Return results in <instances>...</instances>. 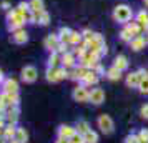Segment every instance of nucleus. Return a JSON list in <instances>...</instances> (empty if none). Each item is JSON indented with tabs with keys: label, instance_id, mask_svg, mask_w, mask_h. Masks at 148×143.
<instances>
[{
	"label": "nucleus",
	"instance_id": "393cba45",
	"mask_svg": "<svg viewBox=\"0 0 148 143\" xmlns=\"http://www.w3.org/2000/svg\"><path fill=\"white\" fill-rule=\"evenodd\" d=\"M18 143H27L28 142V133L25 128H17V133H15V138Z\"/></svg>",
	"mask_w": 148,
	"mask_h": 143
},
{
	"label": "nucleus",
	"instance_id": "ddd939ff",
	"mask_svg": "<svg viewBox=\"0 0 148 143\" xmlns=\"http://www.w3.org/2000/svg\"><path fill=\"white\" fill-rule=\"evenodd\" d=\"M0 100L5 103L7 107H10V105H18L20 96H18V92L17 93H7V92H3V93H0Z\"/></svg>",
	"mask_w": 148,
	"mask_h": 143
},
{
	"label": "nucleus",
	"instance_id": "412c9836",
	"mask_svg": "<svg viewBox=\"0 0 148 143\" xmlns=\"http://www.w3.org/2000/svg\"><path fill=\"white\" fill-rule=\"evenodd\" d=\"M60 63H62V55L58 52H52L50 57H48V60H47V67L53 68V67H58Z\"/></svg>",
	"mask_w": 148,
	"mask_h": 143
},
{
	"label": "nucleus",
	"instance_id": "bb28decb",
	"mask_svg": "<svg viewBox=\"0 0 148 143\" xmlns=\"http://www.w3.org/2000/svg\"><path fill=\"white\" fill-rule=\"evenodd\" d=\"M83 138H85V143H98V133L95 131V130H90L88 133H85L83 135Z\"/></svg>",
	"mask_w": 148,
	"mask_h": 143
},
{
	"label": "nucleus",
	"instance_id": "2eb2a0df",
	"mask_svg": "<svg viewBox=\"0 0 148 143\" xmlns=\"http://www.w3.org/2000/svg\"><path fill=\"white\" fill-rule=\"evenodd\" d=\"M121 77H123V72L118 70L116 67H113V65L107 68V72H105V78H108L110 82H118V80H121Z\"/></svg>",
	"mask_w": 148,
	"mask_h": 143
},
{
	"label": "nucleus",
	"instance_id": "1a4fd4ad",
	"mask_svg": "<svg viewBox=\"0 0 148 143\" xmlns=\"http://www.w3.org/2000/svg\"><path fill=\"white\" fill-rule=\"evenodd\" d=\"M62 67H65L67 70H70V68H73L78 65V57L73 53V52H67V53L62 55Z\"/></svg>",
	"mask_w": 148,
	"mask_h": 143
},
{
	"label": "nucleus",
	"instance_id": "a18cd8bd",
	"mask_svg": "<svg viewBox=\"0 0 148 143\" xmlns=\"http://www.w3.org/2000/svg\"><path fill=\"white\" fill-rule=\"evenodd\" d=\"M143 2H145V5H147V7H148V0H143Z\"/></svg>",
	"mask_w": 148,
	"mask_h": 143
},
{
	"label": "nucleus",
	"instance_id": "c756f323",
	"mask_svg": "<svg viewBox=\"0 0 148 143\" xmlns=\"http://www.w3.org/2000/svg\"><path fill=\"white\" fill-rule=\"evenodd\" d=\"M138 92H140L141 95H148V77H145L141 80L140 87H138Z\"/></svg>",
	"mask_w": 148,
	"mask_h": 143
},
{
	"label": "nucleus",
	"instance_id": "37998d69",
	"mask_svg": "<svg viewBox=\"0 0 148 143\" xmlns=\"http://www.w3.org/2000/svg\"><path fill=\"white\" fill-rule=\"evenodd\" d=\"M3 82V73H2V70H0V83Z\"/></svg>",
	"mask_w": 148,
	"mask_h": 143
},
{
	"label": "nucleus",
	"instance_id": "0eeeda50",
	"mask_svg": "<svg viewBox=\"0 0 148 143\" xmlns=\"http://www.w3.org/2000/svg\"><path fill=\"white\" fill-rule=\"evenodd\" d=\"M105 98H107V95H105V90L100 88V87H95V88L90 90V95H88V102L92 103V105H101V103L105 102Z\"/></svg>",
	"mask_w": 148,
	"mask_h": 143
},
{
	"label": "nucleus",
	"instance_id": "ea45409f",
	"mask_svg": "<svg viewBox=\"0 0 148 143\" xmlns=\"http://www.w3.org/2000/svg\"><path fill=\"white\" fill-rule=\"evenodd\" d=\"M141 35H143V38H145V42H147V45H148V30H145Z\"/></svg>",
	"mask_w": 148,
	"mask_h": 143
},
{
	"label": "nucleus",
	"instance_id": "a211bd4d",
	"mask_svg": "<svg viewBox=\"0 0 148 143\" xmlns=\"http://www.w3.org/2000/svg\"><path fill=\"white\" fill-rule=\"evenodd\" d=\"M128 65H130V62H128V58L125 57V55H116L113 60V67H116L118 70H121V72H125L128 68Z\"/></svg>",
	"mask_w": 148,
	"mask_h": 143
},
{
	"label": "nucleus",
	"instance_id": "423d86ee",
	"mask_svg": "<svg viewBox=\"0 0 148 143\" xmlns=\"http://www.w3.org/2000/svg\"><path fill=\"white\" fill-rule=\"evenodd\" d=\"M88 95H90V90H88V87L83 85V83L77 85V87L73 88V92H72V98H73L75 102H78V103L88 102Z\"/></svg>",
	"mask_w": 148,
	"mask_h": 143
},
{
	"label": "nucleus",
	"instance_id": "4be33fe9",
	"mask_svg": "<svg viewBox=\"0 0 148 143\" xmlns=\"http://www.w3.org/2000/svg\"><path fill=\"white\" fill-rule=\"evenodd\" d=\"M72 28L68 27H62L60 30H58V37H60V42L62 43H68L70 45V35H72Z\"/></svg>",
	"mask_w": 148,
	"mask_h": 143
},
{
	"label": "nucleus",
	"instance_id": "b1692460",
	"mask_svg": "<svg viewBox=\"0 0 148 143\" xmlns=\"http://www.w3.org/2000/svg\"><path fill=\"white\" fill-rule=\"evenodd\" d=\"M82 42H83V35H82V32L73 30L72 35H70V45H72V47H77V45H80Z\"/></svg>",
	"mask_w": 148,
	"mask_h": 143
},
{
	"label": "nucleus",
	"instance_id": "e433bc0d",
	"mask_svg": "<svg viewBox=\"0 0 148 143\" xmlns=\"http://www.w3.org/2000/svg\"><path fill=\"white\" fill-rule=\"evenodd\" d=\"M93 70H95V72H97V73H98L100 77H105V72H107L105 68L101 67V63H98V65H97V67L93 68Z\"/></svg>",
	"mask_w": 148,
	"mask_h": 143
},
{
	"label": "nucleus",
	"instance_id": "72a5a7b5",
	"mask_svg": "<svg viewBox=\"0 0 148 143\" xmlns=\"http://www.w3.org/2000/svg\"><path fill=\"white\" fill-rule=\"evenodd\" d=\"M82 35H83V40L88 42V40H92V38H93L95 32H92L90 28H85V30H82Z\"/></svg>",
	"mask_w": 148,
	"mask_h": 143
},
{
	"label": "nucleus",
	"instance_id": "5701e85b",
	"mask_svg": "<svg viewBox=\"0 0 148 143\" xmlns=\"http://www.w3.org/2000/svg\"><path fill=\"white\" fill-rule=\"evenodd\" d=\"M75 128H77V131H78V133L85 135V133H88V131L92 130V127H90V123L85 122V120H78V122H77V125H75Z\"/></svg>",
	"mask_w": 148,
	"mask_h": 143
},
{
	"label": "nucleus",
	"instance_id": "7ed1b4c3",
	"mask_svg": "<svg viewBox=\"0 0 148 143\" xmlns=\"http://www.w3.org/2000/svg\"><path fill=\"white\" fill-rule=\"evenodd\" d=\"M97 127L100 128V131L103 133V135H112L115 131V122L113 118L110 115H107V113H103V115H100L98 118H97Z\"/></svg>",
	"mask_w": 148,
	"mask_h": 143
},
{
	"label": "nucleus",
	"instance_id": "f3484780",
	"mask_svg": "<svg viewBox=\"0 0 148 143\" xmlns=\"http://www.w3.org/2000/svg\"><path fill=\"white\" fill-rule=\"evenodd\" d=\"M2 88H3V92H7V93H17L18 92V83L14 78H7V80H3Z\"/></svg>",
	"mask_w": 148,
	"mask_h": 143
},
{
	"label": "nucleus",
	"instance_id": "aec40b11",
	"mask_svg": "<svg viewBox=\"0 0 148 143\" xmlns=\"http://www.w3.org/2000/svg\"><path fill=\"white\" fill-rule=\"evenodd\" d=\"M135 20L141 25L143 32H145V30H148V12H147V10H140L138 14L135 15Z\"/></svg>",
	"mask_w": 148,
	"mask_h": 143
},
{
	"label": "nucleus",
	"instance_id": "2f4dec72",
	"mask_svg": "<svg viewBox=\"0 0 148 143\" xmlns=\"http://www.w3.org/2000/svg\"><path fill=\"white\" fill-rule=\"evenodd\" d=\"M38 23H40V25H43V27L50 23V15H48L45 10H43V12L40 14V20H38Z\"/></svg>",
	"mask_w": 148,
	"mask_h": 143
},
{
	"label": "nucleus",
	"instance_id": "4c0bfd02",
	"mask_svg": "<svg viewBox=\"0 0 148 143\" xmlns=\"http://www.w3.org/2000/svg\"><path fill=\"white\" fill-rule=\"evenodd\" d=\"M53 143H70V140L68 138H63V136H57V140Z\"/></svg>",
	"mask_w": 148,
	"mask_h": 143
},
{
	"label": "nucleus",
	"instance_id": "6ab92c4d",
	"mask_svg": "<svg viewBox=\"0 0 148 143\" xmlns=\"http://www.w3.org/2000/svg\"><path fill=\"white\" fill-rule=\"evenodd\" d=\"M125 28H127V30L133 35V37L143 34V28H141V25L136 20H132V22H128V23H125Z\"/></svg>",
	"mask_w": 148,
	"mask_h": 143
},
{
	"label": "nucleus",
	"instance_id": "f03ea898",
	"mask_svg": "<svg viewBox=\"0 0 148 143\" xmlns=\"http://www.w3.org/2000/svg\"><path fill=\"white\" fill-rule=\"evenodd\" d=\"M145 77H148V70L138 68V70H135V72H130V73L125 77V83H127L128 88H138L141 80H143Z\"/></svg>",
	"mask_w": 148,
	"mask_h": 143
},
{
	"label": "nucleus",
	"instance_id": "f704fd0d",
	"mask_svg": "<svg viewBox=\"0 0 148 143\" xmlns=\"http://www.w3.org/2000/svg\"><path fill=\"white\" fill-rule=\"evenodd\" d=\"M138 136H140L141 143H147L148 142V128H141L140 131H138Z\"/></svg>",
	"mask_w": 148,
	"mask_h": 143
},
{
	"label": "nucleus",
	"instance_id": "49530a36",
	"mask_svg": "<svg viewBox=\"0 0 148 143\" xmlns=\"http://www.w3.org/2000/svg\"><path fill=\"white\" fill-rule=\"evenodd\" d=\"M147 143H148V142H147Z\"/></svg>",
	"mask_w": 148,
	"mask_h": 143
},
{
	"label": "nucleus",
	"instance_id": "f257e3e1",
	"mask_svg": "<svg viewBox=\"0 0 148 143\" xmlns=\"http://www.w3.org/2000/svg\"><path fill=\"white\" fill-rule=\"evenodd\" d=\"M112 17H113V20L116 22V23L125 25L128 22H132V18H133V10H132V7L127 5V3H118V5L113 8Z\"/></svg>",
	"mask_w": 148,
	"mask_h": 143
},
{
	"label": "nucleus",
	"instance_id": "dca6fc26",
	"mask_svg": "<svg viewBox=\"0 0 148 143\" xmlns=\"http://www.w3.org/2000/svg\"><path fill=\"white\" fill-rule=\"evenodd\" d=\"M12 40H14L15 43H18V45L25 43V42L28 40V34H27V30H23V28H17V30H14Z\"/></svg>",
	"mask_w": 148,
	"mask_h": 143
},
{
	"label": "nucleus",
	"instance_id": "c85d7f7f",
	"mask_svg": "<svg viewBox=\"0 0 148 143\" xmlns=\"http://www.w3.org/2000/svg\"><path fill=\"white\" fill-rule=\"evenodd\" d=\"M30 10H34V12H43V0H32L30 2Z\"/></svg>",
	"mask_w": 148,
	"mask_h": 143
},
{
	"label": "nucleus",
	"instance_id": "a878e982",
	"mask_svg": "<svg viewBox=\"0 0 148 143\" xmlns=\"http://www.w3.org/2000/svg\"><path fill=\"white\" fill-rule=\"evenodd\" d=\"M15 133H17V127H15V125H7V127L3 128V136L7 138L8 142L15 138Z\"/></svg>",
	"mask_w": 148,
	"mask_h": 143
},
{
	"label": "nucleus",
	"instance_id": "20e7f679",
	"mask_svg": "<svg viewBox=\"0 0 148 143\" xmlns=\"http://www.w3.org/2000/svg\"><path fill=\"white\" fill-rule=\"evenodd\" d=\"M68 78V70L65 67H53V68H47V80L50 83H58L62 80Z\"/></svg>",
	"mask_w": 148,
	"mask_h": 143
},
{
	"label": "nucleus",
	"instance_id": "c9c22d12",
	"mask_svg": "<svg viewBox=\"0 0 148 143\" xmlns=\"http://www.w3.org/2000/svg\"><path fill=\"white\" fill-rule=\"evenodd\" d=\"M140 116L143 118V120H148V103L141 105V108H140Z\"/></svg>",
	"mask_w": 148,
	"mask_h": 143
},
{
	"label": "nucleus",
	"instance_id": "79ce46f5",
	"mask_svg": "<svg viewBox=\"0 0 148 143\" xmlns=\"http://www.w3.org/2000/svg\"><path fill=\"white\" fill-rule=\"evenodd\" d=\"M2 7H3V8H8V7H10V3H8V2H3V3H2Z\"/></svg>",
	"mask_w": 148,
	"mask_h": 143
},
{
	"label": "nucleus",
	"instance_id": "39448f33",
	"mask_svg": "<svg viewBox=\"0 0 148 143\" xmlns=\"http://www.w3.org/2000/svg\"><path fill=\"white\" fill-rule=\"evenodd\" d=\"M98 63H100V57H98L97 53H93V52H90V50H87V52L78 58V65L87 67L88 70H93Z\"/></svg>",
	"mask_w": 148,
	"mask_h": 143
},
{
	"label": "nucleus",
	"instance_id": "473e14b6",
	"mask_svg": "<svg viewBox=\"0 0 148 143\" xmlns=\"http://www.w3.org/2000/svg\"><path fill=\"white\" fill-rule=\"evenodd\" d=\"M70 143H85V138H83V135H82V133L75 131V135L70 138Z\"/></svg>",
	"mask_w": 148,
	"mask_h": 143
},
{
	"label": "nucleus",
	"instance_id": "4468645a",
	"mask_svg": "<svg viewBox=\"0 0 148 143\" xmlns=\"http://www.w3.org/2000/svg\"><path fill=\"white\" fill-rule=\"evenodd\" d=\"M75 131H77V128L72 127V125H60L58 130H57V136H63V138H68L70 140L75 135Z\"/></svg>",
	"mask_w": 148,
	"mask_h": 143
},
{
	"label": "nucleus",
	"instance_id": "cd10ccee",
	"mask_svg": "<svg viewBox=\"0 0 148 143\" xmlns=\"http://www.w3.org/2000/svg\"><path fill=\"white\" fill-rule=\"evenodd\" d=\"M118 37H120V40L123 42V43H130V40H132V38H133V35L130 34V32H128L127 28L123 27L120 30V34H118Z\"/></svg>",
	"mask_w": 148,
	"mask_h": 143
},
{
	"label": "nucleus",
	"instance_id": "9d476101",
	"mask_svg": "<svg viewBox=\"0 0 148 143\" xmlns=\"http://www.w3.org/2000/svg\"><path fill=\"white\" fill-rule=\"evenodd\" d=\"M43 45H45V48H47L48 52H55L57 47L60 45V37H58V34L47 35V38L43 40Z\"/></svg>",
	"mask_w": 148,
	"mask_h": 143
},
{
	"label": "nucleus",
	"instance_id": "58836bf2",
	"mask_svg": "<svg viewBox=\"0 0 148 143\" xmlns=\"http://www.w3.org/2000/svg\"><path fill=\"white\" fill-rule=\"evenodd\" d=\"M5 123H7V120H5V116H0V128H5V127H7Z\"/></svg>",
	"mask_w": 148,
	"mask_h": 143
},
{
	"label": "nucleus",
	"instance_id": "7c9ffc66",
	"mask_svg": "<svg viewBox=\"0 0 148 143\" xmlns=\"http://www.w3.org/2000/svg\"><path fill=\"white\" fill-rule=\"evenodd\" d=\"M123 143H141V142H140L138 133H130V135L125 136V142H123Z\"/></svg>",
	"mask_w": 148,
	"mask_h": 143
},
{
	"label": "nucleus",
	"instance_id": "a19ab883",
	"mask_svg": "<svg viewBox=\"0 0 148 143\" xmlns=\"http://www.w3.org/2000/svg\"><path fill=\"white\" fill-rule=\"evenodd\" d=\"M0 143H8V140L5 136H0Z\"/></svg>",
	"mask_w": 148,
	"mask_h": 143
},
{
	"label": "nucleus",
	"instance_id": "9b49d317",
	"mask_svg": "<svg viewBox=\"0 0 148 143\" xmlns=\"http://www.w3.org/2000/svg\"><path fill=\"white\" fill-rule=\"evenodd\" d=\"M130 50H133V52H140V50H143V48L147 47V42H145V38H143V35H136V37H133L132 40H130Z\"/></svg>",
	"mask_w": 148,
	"mask_h": 143
},
{
	"label": "nucleus",
	"instance_id": "f8f14e48",
	"mask_svg": "<svg viewBox=\"0 0 148 143\" xmlns=\"http://www.w3.org/2000/svg\"><path fill=\"white\" fill-rule=\"evenodd\" d=\"M98 82H100V75H98L95 70H88V73L85 75V78H83L80 83L87 85V87H95Z\"/></svg>",
	"mask_w": 148,
	"mask_h": 143
},
{
	"label": "nucleus",
	"instance_id": "6e6552de",
	"mask_svg": "<svg viewBox=\"0 0 148 143\" xmlns=\"http://www.w3.org/2000/svg\"><path fill=\"white\" fill-rule=\"evenodd\" d=\"M37 77H38V72H37L35 67L27 65V67L22 68V80L25 83H34L35 80H37Z\"/></svg>",
	"mask_w": 148,
	"mask_h": 143
},
{
	"label": "nucleus",
	"instance_id": "c03bdc74",
	"mask_svg": "<svg viewBox=\"0 0 148 143\" xmlns=\"http://www.w3.org/2000/svg\"><path fill=\"white\" fill-rule=\"evenodd\" d=\"M8 143H18V142H17V140H10Z\"/></svg>",
	"mask_w": 148,
	"mask_h": 143
}]
</instances>
